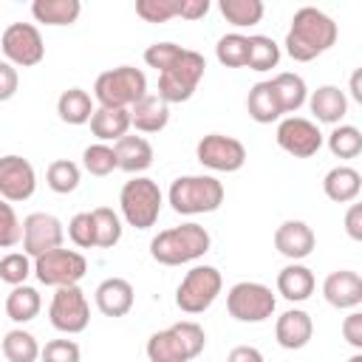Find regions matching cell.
<instances>
[{
	"label": "cell",
	"mask_w": 362,
	"mask_h": 362,
	"mask_svg": "<svg viewBox=\"0 0 362 362\" xmlns=\"http://www.w3.org/2000/svg\"><path fill=\"white\" fill-rule=\"evenodd\" d=\"M337 37H339V28L325 11H320L314 6H303L294 11L283 45L294 62H311L320 54H325L328 48H334Z\"/></svg>",
	"instance_id": "6da1fadb"
},
{
	"label": "cell",
	"mask_w": 362,
	"mask_h": 362,
	"mask_svg": "<svg viewBox=\"0 0 362 362\" xmlns=\"http://www.w3.org/2000/svg\"><path fill=\"white\" fill-rule=\"evenodd\" d=\"M212 246V238L209 232L189 221V223H181V226H170V229H161L153 240H150V257L161 266H181V263H192L198 257H204Z\"/></svg>",
	"instance_id": "7a4b0ae2"
},
{
	"label": "cell",
	"mask_w": 362,
	"mask_h": 362,
	"mask_svg": "<svg viewBox=\"0 0 362 362\" xmlns=\"http://www.w3.org/2000/svg\"><path fill=\"white\" fill-rule=\"evenodd\" d=\"M206 348V331L195 320H181L147 339L150 362H192Z\"/></svg>",
	"instance_id": "3957f363"
},
{
	"label": "cell",
	"mask_w": 362,
	"mask_h": 362,
	"mask_svg": "<svg viewBox=\"0 0 362 362\" xmlns=\"http://www.w3.org/2000/svg\"><path fill=\"white\" fill-rule=\"evenodd\" d=\"M223 195L226 189L215 175H181L170 184L167 201L178 215H206L221 209Z\"/></svg>",
	"instance_id": "277c9868"
},
{
	"label": "cell",
	"mask_w": 362,
	"mask_h": 362,
	"mask_svg": "<svg viewBox=\"0 0 362 362\" xmlns=\"http://www.w3.org/2000/svg\"><path fill=\"white\" fill-rule=\"evenodd\" d=\"M141 96H147V76L144 71L133 65H119L96 76L93 82V99L99 107H133Z\"/></svg>",
	"instance_id": "5b68a950"
},
{
	"label": "cell",
	"mask_w": 362,
	"mask_h": 362,
	"mask_svg": "<svg viewBox=\"0 0 362 362\" xmlns=\"http://www.w3.org/2000/svg\"><path fill=\"white\" fill-rule=\"evenodd\" d=\"M161 204H164V195H161L158 184L147 175H136V178L124 181V187L119 192L122 218L133 229H150L161 215Z\"/></svg>",
	"instance_id": "8992f818"
},
{
	"label": "cell",
	"mask_w": 362,
	"mask_h": 362,
	"mask_svg": "<svg viewBox=\"0 0 362 362\" xmlns=\"http://www.w3.org/2000/svg\"><path fill=\"white\" fill-rule=\"evenodd\" d=\"M204 71H206V59L192 51V48H184L181 57L158 74V99L167 102V105H181L187 99H192V93L198 90L201 79H204Z\"/></svg>",
	"instance_id": "52a82bcc"
},
{
	"label": "cell",
	"mask_w": 362,
	"mask_h": 362,
	"mask_svg": "<svg viewBox=\"0 0 362 362\" xmlns=\"http://www.w3.org/2000/svg\"><path fill=\"white\" fill-rule=\"evenodd\" d=\"M223 277L215 266H192L175 288V305L184 314H204L221 294Z\"/></svg>",
	"instance_id": "ba28073f"
},
{
	"label": "cell",
	"mask_w": 362,
	"mask_h": 362,
	"mask_svg": "<svg viewBox=\"0 0 362 362\" xmlns=\"http://www.w3.org/2000/svg\"><path fill=\"white\" fill-rule=\"evenodd\" d=\"M277 308L269 286L255 280H240L226 291V311L238 322H266Z\"/></svg>",
	"instance_id": "9c48e42d"
},
{
	"label": "cell",
	"mask_w": 362,
	"mask_h": 362,
	"mask_svg": "<svg viewBox=\"0 0 362 362\" xmlns=\"http://www.w3.org/2000/svg\"><path fill=\"white\" fill-rule=\"evenodd\" d=\"M88 272V260L76 249H51L40 257H34V274L42 286L62 288V286H79V280Z\"/></svg>",
	"instance_id": "30bf717a"
},
{
	"label": "cell",
	"mask_w": 362,
	"mask_h": 362,
	"mask_svg": "<svg viewBox=\"0 0 362 362\" xmlns=\"http://www.w3.org/2000/svg\"><path fill=\"white\" fill-rule=\"evenodd\" d=\"M0 48H3L6 62H11L14 68H34L45 57V42L34 23L6 25V31L0 37Z\"/></svg>",
	"instance_id": "8fae6325"
},
{
	"label": "cell",
	"mask_w": 362,
	"mask_h": 362,
	"mask_svg": "<svg viewBox=\"0 0 362 362\" xmlns=\"http://www.w3.org/2000/svg\"><path fill=\"white\" fill-rule=\"evenodd\" d=\"M48 320L62 334H82L90 322V305L79 286H62L54 291L48 305Z\"/></svg>",
	"instance_id": "7c38bea8"
},
{
	"label": "cell",
	"mask_w": 362,
	"mask_h": 362,
	"mask_svg": "<svg viewBox=\"0 0 362 362\" xmlns=\"http://www.w3.org/2000/svg\"><path fill=\"white\" fill-rule=\"evenodd\" d=\"M195 158L212 173H238L246 164V147L235 136L209 133L195 144Z\"/></svg>",
	"instance_id": "4fadbf2b"
},
{
	"label": "cell",
	"mask_w": 362,
	"mask_h": 362,
	"mask_svg": "<svg viewBox=\"0 0 362 362\" xmlns=\"http://www.w3.org/2000/svg\"><path fill=\"white\" fill-rule=\"evenodd\" d=\"M274 139H277L280 150H286L294 158H311L322 147V133H320L317 122L303 119V116H286V119H280Z\"/></svg>",
	"instance_id": "5bb4252c"
},
{
	"label": "cell",
	"mask_w": 362,
	"mask_h": 362,
	"mask_svg": "<svg viewBox=\"0 0 362 362\" xmlns=\"http://www.w3.org/2000/svg\"><path fill=\"white\" fill-rule=\"evenodd\" d=\"M65 240L62 221L51 212H31L23 221V252L28 257H40L51 249H59Z\"/></svg>",
	"instance_id": "9a60e30c"
},
{
	"label": "cell",
	"mask_w": 362,
	"mask_h": 362,
	"mask_svg": "<svg viewBox=\"0 0 362 362\" xmlns=\"http://www.w3.org/2000/svg\"><path fill=\"white\" fill-rule=\"evenodd\" d=\"M37 189V173L34 164L23 156H3L0 158V198L8 204L28 201Z\"/></svg>",
	"instance_id": "2e32d148"
},
{
	"label": "cell",
	"mask_w": 362,
	"mask_h": 362,
	"mask_svg": "<svg viewBox=\"0 0 362 362\" xmlns=\"http://www.w3.org/2000/svg\"><path fill=\"white\" fill-rule=\"evenodd\" d=\"M317 246V238H314V229L305 223V221H283L277 229H274V249L288 257L291 263H300L305 260Z\"/></svg>",
	"instance_id": "e0dca14e"
},
{
	"label": "cell",
	"mask_w": 362,
	"mask_h": 362,
	"mask_svg": "<svg viewBox=\"0 0 362 362\" xmlns=\"http://www.w3.org/2000/svg\"><path fill=\"white\" fill-rule=\"evenodd\" d=\"M322 297L339 311H354L362 303V277L354 269H337L322 280Z\"/></svg>",
	"instance_id": "ac0fdd59"
},
{
	"label": "cell",
	"mask_w": 362,
	"mask_h": 362,
	"mask_svg": "<svg viewBox=\"0 0 362 362\" xmlns=\"http://www.w3.org/2000/svg\"><path fill=\"white\" fill-rule=\"evenodd\" d=\"M311 337H314V322H311V314L303 308H288L274 322V339L286 351L305 348L311 342Z\"/></svg>",
	"instance_id": "d6986e66"
},
{
	"label": "cell",
	"mask_w": 362,
	"mask_h": 362,
	"mask_svg": "<svg viewBox=\"0 0 362 362\" xmlns=\"http://www.w3.org/2000/svg\"><path fill=\"white\" fill-rule=\"evenodd\" d=\"M93 300L105 317H124V314H130V308L136 303V291L124 277H107L96 286Z\"/></svg>",
	"instance_id": "ffe728a7"
},
{
	"label": "cell",
	"mask_w": 362,
	"mask_h": 362,
	"mask_svg": "<svg viewBox=\"0 0 362 362\" xmlns=\"http://www.w3.org/2000/svg\"><path fill=\"white\" fill-rule=\"evenodd\" d=\"M308 110L314 113L317 122L322 124H339L342 116L348 113V96L337 85H320L317 90L308 93Z\"/></svg>",
	"instance_id": "44dd1931"
},
{
	"label": "cell",
	"mask_w": 362,
	"mask_h": 362,
	"mask_svg": "<svg viewBox=\"0 0 362 362\" xmlns=\"http://www.w3.org/2000/svg\"><path fill=\"white\" fill-rule=\"evenodd\" d=\"M322 192L334 204H354L359 198V192H362V175L348 164H337V167H331L325 173Z\"/></svg>",
	"instance_id": "7402d4cb"
},
{
	"label": "cell",
	"mask_w": 362,
	"mask_h": 362,
	"mask_svg": "<svg viewBox=\"0 0 362 362\" xmlns=\"http://www.w3.org/2000/svg\"><path fill=\"white\" fill-rule=\"evenodd\" d=\"M127 113H130V127H136L139 133H158L170 122V105L161 102L156 93L141 96L133 107H127Z\"/></svg>",
	"instance_id": "603a6c76"
},
{
	"label": "cell",
	"mask_w": 362,
	"mask_h": 362,
	"mask_svg": "<svg viewBox=\"0 0 362 362\" xmlns=\"http://www.w3.org/2000/svg\"><path fill=\"white\" fill-rule=\"evenodd\" d=\"M113 153H116V167L130 175H139L153 164V144L144 136H122L113 144Z\"/></svg>",
	"instance_id": "cb8c5ba5"
},
{
	"label": "cell",
	"mask_w": 362,
	"mask_h": 362,
	"mask_svg": "<svg viewBox=\"0 0 362 362\" xmlns=\"http://www.w3.org/2000/svg\"><path fill=\"white\" fill-rule=\"evenodd\" d=\"M314 272L303 263H288L277 272V294L286 297L288 303H303L314 294Z\"/></svg>",
	"instance_id": "d4e9b609"
},
{
	"label": "cell",
	"mask_w": 362,
	"mask_h": 362,
	"mask_svg": "<svg viewBox=\"0 0 362 362\" xmlns=\"http://www.w3.org/2000/svg\"><path fill=\"white\" fill-rule=\"evenodd\" d=\"M130 130V113L122 107H96L90 116V133L107 144V141H119L122 136H127Z\"/></svg>",
	"instance_id": "484cf974"
},
{
	"label": "cell",
	"mask_w": 362,
	"mask_h": 362,
	"mask_svg": "<svg viewBox=\"0 0 362 362\" xmlns=\"http://www.w3.org/2000/svg\"><path fill=\"white\" fill-rule=\"evenodd\" d=\"M269 82H272V88H274V96H277L283 113L294 116V113L305 105V99H308V88H305V79H303L300 74L283 71V74L272 76Z\"/></svg>",
	"instance_id": "4316f807"
},
{
	"label": "cell",
	"mask_w": 362,
	"mask_h": 362,
	"mask_svg": "<svg viewBox=\"0 0 362 362\" xmlns=\"http://www.w3.org/2000/svg\"><path fill=\"white\" fill-rule=\"evenodd\" d=\"M31 14L42 25H74L82 14L79 0H34Z\"/></svg>",
	"instance_id": "83f0119b"
},
{
	"label": "cell",
	"mask_w": 362,
	"mask_h": 362,
	"mask_svg": "<svg viewBox=\"0 0 362 362\" xmlns=\"http://www.w3.org/2000/svg\"><path fill=\"white\" fill-rule=\"evenodd\" d=\"M246 110L249 116L257 122V124H272V122H280L283 119V110H280V102L274 96V88L272 82H257L252 85L249 96H246Z\"/></svg>",
	"instance_id": "f1b7e54d"
},
{
	"label": "cell",
	"mask_w": 362,
	"mask_h": 362,
	"mask_svg": "<svg viewBox=\"0 0 362 362\" xmlns=\"http://www.w3.org/2000/svg\"><path fill=\"white\" fill-rule=\"evenodd\" d=\"M93 110H96V107H93V99H90V93L82 90V88H68V90H62L59 99H57V116H59L65 124H85V122H90Z\"/></svg>",
	"instance_id": "f546056e"
},
{
	"label": "cell",
	"mask_w": 362,
	"mask_h": 362,
	"mask_svg": "<svg viewBox=\"0 0 362 362\" xmlns=\"http://www.w3.org/2000/svg\"><path fill=\"white\" fill-rule=\"evenodd\" d=\"M42 308V300H40V291L31 288V286H14L6 297V314L11 322L23 325V322H31Z\"/></svg>",
	"instance_id": "4dcf8cb0"
},
{
	"label": "cell",
	"mask_w": 362,
	"mask_h": 362,
	"mask_svg": "<svg viewBox=\"0 0 362 362\" xmlns=\"http://www.w3.org/2000/svg\"><path fill=\"white\" fill-rule=\"evenodd\" d=\"M221 14L226 23H232L235 28H249V25H257L263 20V0H221L218 3Z\"/></svg>",
	"instance_id": "1f68e13d"
},
{
	"label": "cell",
	"mask_w": 362,
	"mask_h": 362,
	"mask_svg": "<svg viewBox=\"0 0 362 362\" xmlns=\"http://www.w3.org/2000/svg\"><path fill=\"white\" fill-rule=\"evenodd\" d=\"M3 356L8 362H37L40 359V342L31 331L11 328L3 337Z\"/></svg>",
	"instance_id": "d6a6232c"
},
{
	"label": "cell",
	"mask_w": 362,
	"mask_h": 362,
	"mask_svg": "<svg viewBox=\"0 0 362 362\" xmlns=\"http://www.w3.org/2000/svg\"><path fill=\"white\" fill-rule=\"evenodd\" d=\"M79 178H82L79 164H74V161H68V158H57V161H51L48 170H45V184H48V189L57 192V195L74 192V189L79 187Z\"/></svg>",
	"instance_id": "836d02e7"
},
{
	"label": "cell",
	"mask_w": 362,
	"mask_h": 362,
	"mask_svg": "<svg viewBox=\"0 0 362 362\" xmlns=\"http://www.w3.org/2000/svg\"><path fill=\"white\" fill-rule=\"evenodd\" d=\"M93 218V232H96V246L99 249H113L122 240V218L110 206H96L90 209Z\"/></svg>",
	"instance_id": "e575fe53"
},
{
	"label": "cell",
	"mask_w": 362,
	"mask_h": 362,
	"mask_svg": "<svg viewBox=\"0 0 362 362\" xmlns=\"http://www.w3.org/2000/svg\"><path fill=\"white\" fill-rule=\"evenodd\" d=\"M280 62V45L266 37V34H252L249 37V59L246 68L252 71H272Z\"/></svg>",
	"instance_id": "d590c367"
},
{
	"label": "cell",
	"mask_w": 362,
	"mask_h": 362,
	"mask_svg": "<svg viewBox=\"0 0 362 362\" xmlns=\"http://www.w3.org/2000/svg\"><path fill=\"white\" fill-rule=\"evenodd\" d=\"M215 57L221 65L226 68H246V59H249V37L232 31V34H223L215 45Z\"/></svg>",
	"instance_id": "8d00e7d4"
},
{
	"label": "cell",
	"mask_w": 362,
	"mask_h": 362,
	"mask_svg": "<svg viewBox=\"0 0 362 362\" xmlns=\"http://www.w3.org/2000/svg\"><path fill=\"white\" fill-rule=\"evenodd\" d=\"M328 150L337 158H356L362 153V133L354 124H334L328 133Z\"/></svg>",
	"instance_id": "74e56055"
},
{
	"label": "cell",
	"mask_w": 362,
	"mask_h": 362,
	"mask_svg": "<svg viewBox=\"0 0 362 362\" xmlns=\"http://www.w3.org/2000/svg\"><path fill=\"white\" fill-rule=\"evenodd\" d=\"M82 167H85L90 175H99V178H105V175H110L113 170H119V167H116V153H113V147H110V144H102V141L88 144V147L82 150Z\"/></svg>",
	"instance_id": "f35d334b"
},
{
	"label": "cell",
	"mask_w": 362,
	"mask_h": 362,
	"mask_svg": "<svg viewBox=\"0 0 362 362\" xmlns=\"http://www.w3.org/2000/svg\"><path fill=\"white\" fill-rule=\"evenodd\" d=\"M34 272V260L25 252H8L0 257V280L14 286H23L28 280V274Z\"/></svg>",
	"instance_id": "ab89813d"
},
{
	"label": "cell",
	"mask_w": 362,
	"mask_h": 362,
	"mask_svg": "<svg viewBox=\"0 0 362 362\" xmlns=\"http://www.w3.org/2000/svg\"><path fill=\"white\" fill-rule=\"evenodd\" d=\"M181 0H136V14L144 23H167L178 17Z\"/></svg>",
	"instance_id": "60d3db41"
},
{
	"label": "cell",
	"mask_w": 362,
	"mask_h": 362,
	"mask_svg": "<svg viewBox=\"0 0 362 362\" xmlns=\"http://www.w3.org/2000/svg\"><path fill=\"white\" fill-rule=\"evenodd\" d=\"M23 240V223L8 201L0 198V249H11Z\"/></svg>",
	"instance_id": "b9f144b4"
},
{
	"label": "cell",
	"mask_w": 362,
	"mask_h": 362,
	"mask_svg": "<svg viewBox=\"0 0 362 362\" xmlns=\"http://www.w3.org/2000/svg\"><path fill=\"white\" fill-rule=\"evenodd\" d=\"M68 238L76 249H90L96 246V232H93V218L90 212H76L68 221Z\"/></svg>",
	"instance_id": "7bdbcfd3"
},
{
	"label": "cell",
	"mask_w": 362,
	"mask_h": 362,
	"mask_svg": "<svg viewBox=\"0 0 362 362\" xmlns=\"http://www.w3.org/2000/svg\"><path fill=\"white\" fill-rule=\"evenodd\" d=\"M181 51H184V48L175 45V42H153V45H147V51H144V62L161 74V71H167V68L181 57Z\"/></svg>",
	"instance_id": "ee69618b"
},
{
	"label": "cell",
	"mask_w": 362,
	"mask_h": 362,
	"mask_svg": "<svg viewBox=\"0 0 362 362\" xmlns=\"http://www.w3.org/2000/svg\"><path fill=\"white\" fill-rule=\"evenodd\" d=\"M40 359L42 362H79L82 351L74 339H51L45 342V348H40Z\"/></svg>",
	"instance_id": "f6af8a7d"
},
{
	"label": "cell",
	"mask_w": 362,
	"mask_h": 362,
	"mask_svg": "<svg viewBox=\"0 0 362 362\" xmlns=\"http://www.w3.org/2000/svg\"><path fill=\"white\" fill-rule=\"evenodd\" d=\"M342 337H345V342H348L351 348L362 351V311L354 308V311L342 320Z\"/></svg>",
	"instance_id": "bcb514c9"
},
{
	"label": "cell",
	"mask_w": 362,
	"mask_h": 362,
	"mask_svg": "<svg viewBox=\"0 0 362 362\" xmlns=\"http://www.w3.org/2000/svg\"><path fill=\"white\" fill-rule=\"evenodd\" d=\"M20 88V76H17V68L6 59H0V102H8Z\"/></svg>",
	"instance_id": "7dc6e473"
},
{
	"label": "cell",
	"mask_w": 362,
	"mask_h": 362,
	"mask_svg": "<svg viewBox=\"0 0 362 362\" xmlns=\"http://www.w3.org/2000/svg\"><path fill=\"white\" fill-rule=\"evenodd\" d=\"M345 232L351 240H362V204H351L345 212Z\"/></svg>",
	"instance_id": "c3c4849f"
},
{
	"label": "cell",
	"mask_w": 362,
	"mask_h": 362,
	"mask_svg": "<svg viewBox=\"0 0 362 362\" xmlns=\"http://www.w3.org/2000/svg\"><path fill=\"white\" fill-rule=\"evenodd\" d=\"M206 11H209V0H181L178 6V17L184 20H201L206 17Z\"/></svg>",
	"instance_id": "681fc988"
},
{
	"label": "cell",
	"mask_w": 362,
	"mask_h": 362,
	"mask_svg": "<svg viewBox=\"0 0 362 362\" xmlns=\"http://www.w3.org/2000/svg\"><path fill=\"white\" fill-rule=\"evenodd\" d=\"M226 362H266L263 354L255 345H235L226 356Z\"/></svg>",
	"instance_id": "f907efd6"
},
{
	"label": "cell",
	"mask_w": 362,
	"mask_h": 362,
	"mask_svg": "<svg viewBox=\"0 0 362 362\" xmlns=\"http://www.w3.org/2000/svg\"><path fill=\"white\" fill-rule=\"evenodd\" d=\"M348 90H351V99H354V102H362V71H359V68L351 74V85H348Z\"/></svg>",
	"instance_id": "816d5d0a"
},
{
	"label": "cell",
	"mask_w": 362,
	"mask_h": 362,
	"mask_svg": "<svg viewBox=\"0 0 362 362\" xmlns=\"http://www.w3.org/2000/svg\"><path fill=\"white\" fill-rule=\"evenodd\" d=\"M348 362H362V354H359V351H356V354H354V356H351V359H348Z\"/></svg>",
	"instance_id": "f5cc1de1"
}]
</instances>
